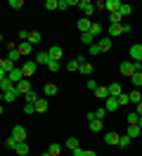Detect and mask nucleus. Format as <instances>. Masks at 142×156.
<instances>
[{
	"label": "nucleus",
	"mask_w": 142,
	"mask_h": 156,
	"mask_svg": "<svg viewBox=\"0 0 142 156\" xmlns=\"http://www.w3.org/2000/svg\"><path fill=\"white\" fill-rule=\"evenodd\" d=\"M47 57H50V62H62V57H64V50L59 48V45H52V48L47 50Z\"/></svg>",
	"instance_id": "1"
},
{
	"label": "nucleus",
	"mask_w": 142,
	"mask_h": 156,
	"mask_svg": "<svg viewBox=\"0 0 142 156\" xmlns=\"http://www.w3.org/2000/svg\"><path fill=\"white\" fill-rule=\"evenodd\" d=\"M19 69H21V73H24V78H31L33 73H36L38 64H36V62H24V64H21Z\"/></svg>",
	"instance_id": "2"
},
{
	"label": "nucleus",
	"mask_w": 142,
	"mask_h": 156,
	"mask_svg": "<svg viewBox=\"0 0 142 156\" xmlns=\"http://www.w3.org/2000/svg\"><path fill=\"white\" fill-rule=\"evenodd\" d=\"M133 73H137L135 62H121V76H128V78H130Z\"/></svg>",
	"instance_id": "3"
},
{
	"label": "nucleus",
	"mask_w": 142,
	"mask_h": 156,
	"mask_svg": "<svg viewBox=\"0 0 142 156\" xmlns=\"http://www.w3.org/2000/svg\"><path fill=\"white\" fill-rule=\"evenodd\" d=\"M104 144L107 147H118V140H121V135H116V133H111V130H109V133H104Z\"/></svg>",
	"instance_id": "4"
},
{
	"label": "nucleus",
	"mask_w": 142,
	"mask_h": 156,
	"mask_svg": "<svg viewBox=\"0 0 142 156\" xmlns=\"http://www.w3.org/2000/svg\"><path fill=\"white\" fill-rule=\"evenodd\" d=\"M12 137H14L17 142H26V128L24 126H14L12 128Z\"/></svg>",
	"instance_id": "5"
},
{
	"label": "nucleus",
	"mask_w": 142,
	"mask_h": 156,
	"mask_svg": "<svg viewBox=\"0 0 142 156\" xmlns=\"http://www.w3.org/2000/svg\"><path fill=\"white\" fill-rule=\"evenodd\" d=\"M95 43H97V48H100V52H109V50H111V38H109V36H102V38L100 40H95Z\"/></svg>",
	"instance_id": "6"
},
{
	"label": "nucleus",
	"mask_w": 142,
	"mask_h": 156,
	"mask_svg": "<svg viewBox=\"0 0 142 156\" xmlns=\"http://www.w3.org/2000/svg\"><path fill=\"white\" fill-rule=\"evenodd\" d=\"M17 52L21 55V57H26V55H31V52H33V45H31L28 40H21V43L17 45Z\"/></svg>",
	"instance_id": "7"
},
{
	"label": "nucleus",
	"mask_w": 142,
	"mask_h": 156,
	"mask_svg": "<svg viewBox=\"0 0 142 156\" xmlns=\"http://www.w3.org/2000/svg\"><path fill=\"white\" fill-rule=\"evenodd\" d=\"M130 62H142V45L140 43H135L130 48Z\"/></svg>",
	"instance_id": "8"
},
{
	"label": "nucleus",
	"mask_w": 142,
	"mask_h": 156,
	"mask_svg": "<svg viewBox=\"0 0 142 156\" xmlns=\"http://www.w3.org/2000/svg\"><path fill=\"white\" fill-rule=\"evenodd\" d=\"M17 92L21 95V97H24L26 92H31V80H28V78H24V80H19V83H17Z\"/></svg>",
	"instance_id": "9"
},
{
	"label": "nucleus",
	"mask_w": 142,
	"mask_h": 156,
	"mask_svg": "<svg viewBox=\"0 0 142 156\" xmlns=\"http://www.w3.org/2000/svg\"><path fill=\"white\" fill-rule=\"evenodd\" d=\"M19 97H21V95L17 92V88H14V90H9V92H2V102H7V104H14Z\"/></svg>",
	"instance_id": "10"
},
{
	"label": "nucleus",
	"mask_w": 142,
	"mask_h": 156,
	"mask_svg": "<svg viewBox=\"0 0 142 156\" xmlns=\"http://www.w3.org/2000/svg\"><path fill=\"white\" fill-rule=\"evenodd\" d=\"M7 78L12 80V83H14V85H17L19 80H24V73H21V69H19V66H14V69H12V71L7 73Z\"/></svg>",
	"instance_id": "11"
},
{
	"label": "nucleus",
	"mask_w": 142,
	"mask_h": 156,
	"mask_svg": "<svg viewBox=\"0 0 142 156\" xmlns=\"http://www.w3.org/2000/svg\"><path fill=\"white\" fill-rule=\"evenodd\" d=\"M81 62H85V57H76L74 62H66L64 69L69 71V73H71V71H78V69H81Z\"/></svg>",
	"instance_id": "12"
},
{
	"label": "nucleus",
	"mask_w": 142,
	"mask_h": 156,
	"mask_svg": "<svg viewBox=\"0 0 142 156\" xmlns=\"http://www.w3.org/2000/svg\"><path fill=\"white\" fill-rule=\"evenodd\" d=\"M78 7H81L85 14H93L95 12V2H90V0H78Z\"/></svg>",
	"instance_id": "13"
},
{
	"label": "nucleus",
	"mask_w": 142,
	"mask_h": 156,
	"mask_svg": "<svg viewBox=\"0 0 142 156\" xmlns=\"http://www.w3.org/2000/svg\"><path fill=\"white\" fill-rule=\"evenodd\" d=\"M107 90H109V97H118V95L123 92L121 83H109V85H107Z\"/></svg>",
	"instance_id": "14"
},
{
	"label": "nucleus",
	"mask_w": 142,
	"mask_h": 156,
	"mask_svg": "<svg viewBox=\"0 0 142 156\" xmlns=\"http://www.w3.org/2000/svg\"><path fill=\"white\" fill-rule=\"evenodd\" d=\"M104 109H107V114L116 111V109H118V102H116V97H107V102H104Z\"/></svg>",
	"instance_id": "15"
},
{
	"label": "nucleus",
	"mask_w": 142,
	"mask_h": 156,
	"mask_svg": "<svg viewBox=\"0 0 142 156\" xmlns=\"http://www.w3.org/2000/svg\"><path fill=\"white\" fill-rule=\"evenodd\" d=\"M104 2H107V12H109V14H111V12H118V7L123 5L121 0H104Z\"/></svg>",
	"instance_id": "16"
},
{
	"label": "nucleus",
	"mask_w": 142,
	"mask_h": 156,
	"mask_svg": "<svg viewBox=\"0 0 142 156\" xmlns=\"http://www.w3.org/2000/svg\"><path fill=\"white\" fill-rule=\"evenodd\" d=\"M14 88H17V85H14V83H12L9 78L0 80V95H2V92H9V90H14Z\"/></svg>",
	"instance_id": "17"
},
{
	"label": "nucleus",
	"mask_w": 142,
	"mask_h": 156,
	"mask_svg": "<svg viewBox=\"0 0 142 156\" xmlns=\"http://www.w3.org/2000/svg\"><path fill=\"white\" fill-rule=\"evenodd\" d=\"M121 33H123L121 24H109V38H116V36H121Z\"/></svg>",
	"instance_id": "18"
},
{
	"label": "nucleus",
	"mask_w": 142,
	"mask_h": 156,
	"mask_svg": "<svg viewBox=\"0 0 142 156\" xmlns=\"http://www.w3.org/2000/svg\"><path fill=\"white\" fill-rule=\"evenodd\" d=\"M128 102H133V104L142 102V92H140L137 88H135V90H130V92H128Z\"/></svg>",
	"instance_id": "19"
},
{
	"label": "nucleus",
	"mask_w": 142,
	"mask_h": 156,
	"mask_svg": "<svg viewBox=\"0 0 142 156\" xmlns=\"http://www.w3.org/2000/svg\"><path fill=\"white\" fill-rule=\"evenodd\" d=\"M78 71H81V73H83V76H93V64H90V62H81V69H78Z\"/></svg>",
	"instance_id": "20"
},
{
	"label": "nucleus",
	"mask_w": 142,
	"mask_h": 156,
	"mask_svg": "<svg viewBox=\"0 0 142 156\" xmlns=\"http://www.w3.org/2000/svg\"><path fill=\"white\" fill-rule=\"evenodd\" d=\"M95 97H97V99H107V97H109V90H107V85H97V90H95Z\"/></svg>",
	"instance_id": "21"
},
{
	"label": "nucleus",
	"mask_w": 142,
	"mask_h": 156,
	"mask_svg": "<svg viewBox=\"0 0 142 156\" xmlns=\"http://www.w3.org/2000/svg\"><path fill=\"white\" fill-rule=\"evenodd\" d=\"M47 109H50V102H47V99H38L36 102V111L38 114H45Z\"/></svg>",
	"instance_id": "22"
},
{
	"label": "nucleus",
	"mask_w": 142,
	"mask_h": 156,
	"mask_svg": "<svg viewBox=\"0 0 142 156\" xmlns=\"http://www.w3.org/2000/svg\"><path fill=\"white\" fill-rule=\"evenodd\" d=\"M28 151H31V149H28V144H26V142H19V144L14 147V154H19V156H26Z\"/></svg>",
	"instance_id": "23"
},
{
	"label": "nucleus",
	"mask_w": 142,
	"mask_h": 156,
	"mask_svg": "<svg viewBox=\"0 0 142 156\" xmlns=\"http://www.w3.org/2000/svg\"><path fill=\"white\" fill-rule=\"evenodd\" d=\"M40 40H43L40 31H28V43H31V45H36V43H40Z\"/></svg>",
	"instance_id": "24"
},
{
	"label": "nucleus",
	"mask_w": 142,
	"mask_h": 156,
	"mask_svg": "<svg viewBox=\"0 0 142 156\" xmlns=\"http://www.w3.org/2000/svg\"><path fill=\"white\" fill-rule=\"evenodd\" d=\"M57 92H59V88H57L55 83H45V95L47 97H55Z\"/></svg>",
	"instance_id": "25"
},
{
	"label": "nucleus",
	"mask_w": 142,
	"mask_h": 156,
	"mask_svg": "<svg viewBox=\"0 0 142 156\" xmlns=\"http://www.w3.org/2000/svg\"><path fill=\"white\" fill-rule=\"evenodd\" d=\"M62 149H64V144H59V142H52L47 151H50V154H52V156H59V154H62Z\"/></svg>",
	"instance_id": "26"
},
{
	"label": "nucleus",
	"mask_w": 142,
	"mask_h": 156,
	"mask_svg": "<svg viewBox=\"0 0 142 156\" xmlns=\"http://www.w3.org/2000/svg\"><path fill=\"white\" fill-rule=\"evenodd\" d=\"M78 31H81V33H88V31H90V19H88V17H83V19L78 21Z\"/></svg>",
	"instance_id": "27"
},
{
	"label": "nucleus",
	"mask_w": 142,
	"mask_h": 156,
	"mask_svg": "<svg viewBox=\"0 0 142 156\" xmlns=\"http://www.w3.org/2000/svg\"><path fill=\"white\" fill-rule=\"evenodd\" d=\"M90 36H93V38H100V36H102V24H90Z\"/></svg>",
	"instance_id": "28"
},
{
	"label": "nucleus",
	"mask_w": 142,
	"mask_h": 156,
	"mask_svg": "<svg viewBox=\"0 0 142 156\" xmlns=\"http://www.w3.org/2000/svg\"><path fill=\"white\" fill-rule=\"evenodd\" d=\"M64 147H66V149H71V151H74V149H78V137H66Z\"/></svg>",
	"instance_id": "29"
},
{
	"label": "nucleus",
	"mask_w": 142,
	"mask_h": 156,
	"mask_svg": "<svg viewBox=\"0 0 142 156\" xmlns=\"http://www.w3.org/2000/svg\"><path fill=\"white\" fill-rule=\"evenodd\" d=\"M5 59H9V62H12L14 66H17V62H19V59H21V55H19L17 50H9V52H7V57H5Z\"/></svg>",
	"instance_id": "30"
},
{
	"label": "nucleus",
	"mask_w": 142,
	"mask_h": 156,
	"mask_svg": "<svg viewBox=\"0 0 142 156\" xmlns=\"http://www.w3.org/2000/svg\"><path fill=\"white\" fill-rule=\"evenodd\" d=\"M33 62H36V64H45V66H47V62H50V57H47V52H38Z\"/></svg>",
	"instance_id": "31"
},
{
	"label": "nucleus",
	"mask_w": 142,
	"mask_h": 156,
	"mask_svg": "<svg viewBox=\"0 0 142 156\" xmlns=\"http://www.w3.org/2000/svg\"><path fill=\"white\" fill-rule=\"evenodd\" d=\"M90 133H102V121L93 118V121H90Z\"/></svg>",
	"instance_id": "32"
},
{
	"label": "nucleus",
	"mask_w": 142,
	"mask_h": 156,
	"mask_svg": "<svg viewBox=\"0 0 142 156\" xmlns=\"http://www.w3.org/2000/svg\"><path fill=\"white\" fill-rule=\"evenodd\" d=\"M130 12H133V7H130V5H126V2L118 7V14H121L123 19H126V17H130Z\"/></svg>",
	"instance_id": "33"
},
{
	"label": "nucleus",
	"mask_w": 142,
	"mask_h": 156,
	"mask_svg": "<svg viewBox=\"0 0 142 156\" xmlns=\"http://www.w3.org/2000/svg\"><path fill=\"white\" fill-rule=\"evenodd\" d=\"M81 43H85L88 48H90V45H95V38L90 36V31H88V33H81Z\"/></svg>",
	"instance_id": "34"
},
{
	"label": "nucleus",
	"mask_w": 142,
	"mask_h": 156,
	"mask_svg": "<svg viewBox=\"0 0 142 156\" xmlns=\"http://www.w3.org/2000/svg\"><path fill=\"white\" fill-rule=\"evenodd\" d=\"M24 99H26V104H36V102H38V99H40V97H38L36 92L31 90V92H26V95H24Z\"/></svg>",
	"instance_id": "35"
},
{
	"label": "nucleus",
	"mask_w": 142,
	"mask_h": 156,
	"mask_svg": "<svg viewBox=\"0 0 142 156\" xmlns=\"http://www.w3.org/2000/svg\"><path fill=\"white\" fill-rule=\"evenodd\" d=\"M126 121H128V126H137V121H140V116H137L135 111H130V114L126 116Z\"/></svg>",
	"instance_id": "36"
},
{
	"label": "nucleus",
	"mask_w": 142,
	"mask_h": 156,
	"mask_svg": "<svg viewBox=\"0 0 142 156\" xmlns=\"http://www.w3.org/2000/svg\"><path fill=\"white\" fill-rule=\"evenodd\" d=\"M130 80H133V85H135V88H142V73H140V71H137V73H133Z\"/></svg>",
	"instance_id": "37"
},
{
	"label": "nucleus",
	"mask_w": 142,
	"mask_h": 156,
	"mask_svg": "<svg viewBox=\"0 0 142 156\" xmlns=\"http://www.w3.org/2000/svg\"><path fill=\"white\" fill-rule=\"evenodd\" d=\"M0 69H2V71H5V73H9V71H12V69H14V64H12V62H9V59H2V64H0Z\"/></svg>",
	"instance_id": "38"
},
{
	"label": "nucleus",
	"mask_w": 142,
	"mask_h": 156,
	"mask_svg": "<svg viewBox=\"0 0 142 156\" xmlns=\"http://www.w3.org/2000/svg\"><path fill=\"white\" fill-rule=\"evenodd\" d=\"M69 7H74L71 0H57V10H69Z\"/></svg>",
	"instance_id": "39"
},
{
	"label": "nucleus",
	"mask_w": 142,
	"mask_h": 156,
	"mask_svg": "<svg viewBox=\"0 0 142 156\" xmlns=\"http://www.w3.org/2000/svg\"><path fill=\"white\" fill-rule=\"evenodd\" d=\"M47 69H50L52 73H57V71L62 69V62H47Z\"/></svg>",
	"instance_id": "40"
},
{
	"label": "nucleus",
	"mask_w": 142,
	"mask_h": 156,
	"mask_svg": "<svg viewBox=\"0 0 142 156\" xmlns=\"http://www.w3.org/2000/svg\"><path fill=\"white\" fill-rule=\"evenodd\" d=\"M116 102H118V107H126V104H128V92H121V95L116 97Z\"/></svg>",
	"instance_id": "41"
},
{
	"label": "nucleus",
	"mask_w": 142,
	"mask_h": 156,
	"mask_svg": "<svg viewBox=\"0 0 142 156\" xmlns=\"http://www.w3.org/2000/svg\"><path fill=\"white\" fill-rule=\"evenodd\" d=\"M109 21H111V24H121L123 17L118 14V12H111V14H109Z\"/></svg>",
	"instance_id": "42"
},
{
	"label": "nucleus",
	"mask_w": 142,
	"mask_h": 156,
	"mask_svg": "<svg viewBox=\"0 0 142 156\" xmlns=\"http://www.w3.org/2000/svg\"><path fill=\"white\" fill-rule=\"evenodd\" d=\"M17 144H19V142H17V140H14V137H12V135H9L7 140H5V147H7V149H14V147H17Z\"/></svg>",
	"instance_id": "43"
},
{
	"label": "nucleus",
	"mask_w": 142,
	"mask_h": 156,
	"mask_svg": "<svg viewBox=\"0 0 142 156\" xmlns=\"http://www.w3.org/2000/svg\"><path fill=\"white\" fill-rule=\"evenodd\" d=\"M9 7L12 10H21L24 7V0H9Z\"/></svg>",
	"instance_id": "44"
},
{
	"label": "nucleus",
	"mask_w": 142,
	"mask_h": 156,
	"mask_svg": "<svg viewBox=\"0 0 142 156\" xmlns=\"http://www.w3.org/2000/svg\"><path fill=\"white\" fill-rule=\"evenodd\" d=\"M140 135V128L137 126H128V137H137Z\"/></svg>",
	"instance_id": "45"
},
{
	"label": "nucleus",
	"mask_w": 142,
	"mask_h": 156,
	"mask_svg": "<svg viewBox=\"0 0 142 156\" xmlns=\"http://www.w3.org/2000/svg\"><path fill=\"white\" fill-rule=\"evenodd\" d=\"M128 144H130V137H128V135H121V140H118V147H121V149H126Z\"/></svg>",
	"instance_id": "46"
},
{
	"label": "nucleus",
	"mask_w": 142,
	"mask_h": 156,
	"mask_svg": "<svg viewBox=\"0 0 142 156\" xmlns=\"http://www.w3.org/2000/svg\"><path fill=\"white\" fill-rule=\"evenodd\" d=\"M45 10L55 12V10H57V0H47V2H45Z\"/></svg>",
	"instance_id": "47"
},
{
	"label": "nucleus",
	"mask_w": 142,
	"mask_h": 156,
	"mask_svg": "<svg viewBox=\"0 0 142 156\" xmlns=\"http://www.w3.org/2000/svg\"><path fill=\"white\" fill-rule=\"evenodd\" d=\"M104 116H107V109H104V107H102V109H97V111H95V118H97V121H102Z\"/></svg>",
	"instance_id": "48"
},
{
	"label": "nucleus",
	"mask_w": 142,
	"mask_h": 156,
	"mask_svg": "<svg viewBox=\"0 0 142 156\" xmlns=\"http://www.w3.org/2000/svg\"><path fill=\"white\" fill-rule=\"evenodd\" d=\"M33 111H36V104H24V114H28V116H31Z\"/></svg>",
	"instance_id": "49"
},
{
	"label": "nucleus",
	"mask_w": 142,
	"mask_h": 156,
	"mask_svg": "<svg viewBox=\"0 0 142 156\" xmlns=\"http://www.w3.org/2000/svg\"><path fill=\"white\" fill-rule=\"evenodd\" d=\"M85 85H88V90H97V80H90V78H88V83H85Z\"/></svg>",
	"instance_id": "50"
},
{
	"label": "nucleus",
	"mask_w": 142,
	"mask_h": 156,
	"mask_svg": "<svg viewBox=\"0 0 142 156\" xmlns=\"http://www.w3.org/2000/svg\"><path fill=\"white\" fill-rule=\"evenodd\" d=\"M121 26H123V33H130L133 31V26L128 24V21H121Z\"/></svg>",
	"instance_id": "51"
},
{
	"label": "nucleus",
	"mask_w": 142,
	"mask_h": 156,
	"mask_svg": "<svg viewBox=\"0 0 142 156\" xmlns=\"http://www.w3.org/2000/svg\"><path fill=\"white\" fill-rule=\"evenodd\" d=\"M95 10H107V2L100 0V2H95Z\"/></svg>",
	"instance_id": "52"
},
{
	"label": "nucleus",
	"mask_w": 142,
	"mask_h": 156,
	"mask_svg": "<svg viewBox=\"0 0 142 156\" xmlns=\"http://www.w3.org/2000/svg\"><path fill=\"white\" fill-rule=\"evenodd\" d=\"M90 55H102V52H100V48H97V43H95V45H90Z\"/></svg>",
	"instance_id": "53"
},
{
	"label": "nucleus",
	"mask_w": 142,
	"mask_h": 156,
	"mask_svg": "<svg viewBox=\"0 0 142 156\" xmlns=\"http://www.w3.org/2000/svg\"><path fill=\"white\" fill-rule=\"evenodd\" d=\"M19 40H28V31H24V29L19 31Z\"/></svg>",
	"instance_id": "54"
},
{
	"label": "nucleus",
	"mask_w": 142,
	"mask_h": 156,
	"mask_svg": "<svg viewBox=\"0 0 142 156\" xmlns=\"http://www.w3.org/2000/svg\"><path fill=\"white\" fill-rule=\"evenodd\" d=\"M137 116H142V102H137V111H135Z\"/></svg>",
	"instance_id": "55"
},
{
	"label": "nucleus",
	"mask_w": 142,
	"mask_h": 156,
	"mask_svg": "<svg viewBox=\"0 0 142 156\" xmlns=\"http://www.w3.org/2000/svg\"><path fill=\"white\" fill-rule=\"evenodd\" d=\"M5 78H7V73H5L2 69H0V80H5Z\"/></svg>",
	"instance_id": "56"
},
{
	"label": "nucleus",
	"mask_w": 142,
	"mask_h": 156,
	"mask_svg": "<svg viewBox=\"0 0 142 156\" xmlns=\"http://www.w3.org/2000/svg\"><path fill=\"white\" fill-rule=\"evenodd\" d=\"M135 66H137V71L142 73V62H135Z\"/></svg>",
	"instance_id": "57"
},
{
	"label": "nucleus",
	"mask_w": 142,
	"mask_h": 156,
	"mask_svg": "<svg viewBox=\"0 0 142 156\" xmlns=\"http://www.w3.org/2000/svg\"><path fill=\"white\" fill-rule=\"evenodd\" d=\"M137 128H140V130H142V116H140V121H137Z\"/></svg>",
	"instance_id": "58"
},
{
	"label": "nucleus",
	"mask_w": 142,
	"mask_h": 156,
	"mask_svg": "<svg viewBox=\"0 0 142 156\" xmlns=\"http://www.w3.org/2000/svg\"><path fill=\"white\" fill-rule=\"evenodd\" d=\"M2 114H5V107H2V104H0V116H2Z\"/></svg>",
	"instance_id": "59"
},
{
	"label": "nucleus",
	"mask_w": 142,
	"mask_h": 156,
	"mask_svg": "<svg viewBox=\"0 0 142 156\" xmlns=\"http://www.w3.org/2000/svg\"><path fill=\"white\" fill-rule=\"evenodd\" d=\"M40 156H52V154H50V151H45V154H40Z\"/></svg>",
	"instance_id": "60"
},
{
	"label": "nucleus",
	"mask_w": 142,
	"mask_h": 156,
	"mask_svg": "<svg viewBox=\"0 0 142 156\" xmlns=\"http://www.w3.org/2000/svg\"><path fill=\"white\" fill-rule=\"evenodd\" d=\"M0 43H2V33H0Z\"/></svg>",
	"instance_id": "61"
},
{
	"label": "nucleus",
	"mask_w": 142,
	"mask_h": 156,
	"mask_svg": "<svg viewBox=\"0 0 142 156\" xmlns=\"http://www.w3.org/2000/svg\"><path fill=\"white\" fill-rule=\"evenodd\" d=\"M0 64H2V57H0Z\"/></svg>",
	"instance_id": "62"
},
{
	"label": "nucleus",
	"mask_w": 142,
	"mask_h": 156,
	"mask_svg": "<svg viewBox=\"0 0 142 156\" xmlns=\"http://www.w3.org/2000/svg\"><path fill=\"white\" fill-rule=\"evenodd\" d=\"M0 102H2V95H0Z\"/></svg>",
	"instance_id": "63"
},
{
	"label": "nucleus",
	"mask_w": 142,
	"mask_h": 156,
	"mask_svg": "<svg viewBox=\"0 0 142 156\" xmlns=\"http://www.w3.org/2000/svg\"><path fill=\"white\" fill-rule=\"evenodd\" d=\"M71 156H74V154H71Z\"/></svg>",
	"instance_id": "64"
}]
</instances>
